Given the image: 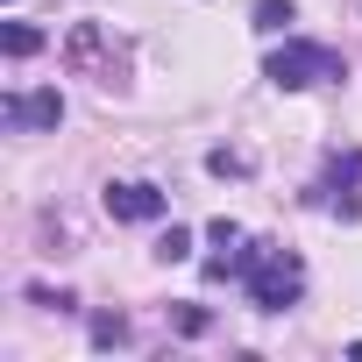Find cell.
Segmentation results:
<instances>
[{
  "instance_id": "3957f363",
  "label": "cell",
  "mask_w": 362,
  "mask_h": 362,
  "mask_svg": "<svg viewBox=\"0 0 362 362\" xmlns=\"http://www.w3.org/2000/svg\"><path fill=\"white\" fill-rule=\"evenodd\" d=\"M263 78H270V86H284V93H305V86H334V78H348V64H341V50L291 36V43H277V50H270Z\"/></svg>"
},
{
  "instance_id": "277c9868",
  "label": "cell",
  "mask_w": 362,
  "mask_h": 362,
  "mask_svg": "<svg viewBox=\"0 0 362 362\" xmlns=\"http://www.w3.org/2000/svg\"><path fill=\"white\" fill-rule=\"evenodd\" d=\"M313 199H320L327 214H341V221H355V214H362V149H341V156L320 170Z\"/></svg>"
},
{
  "instance_id": "52a82bcc",
  "label": "cell",
  "mask_w": 362,
  "mask_h": 362,
  "mask_svg": "<svg viewBox=\"0 0 362 362\" xmlns=\"http://www.w3.org/2000/svg\"><path fill=\"white\" fill-rule=\"evenodd\" d=\"M29 50H43V36L29 22H8V57H29Z\"/></svg>"
},
{
  "instance_id": "5b68a950",
  "label": "cell",
  "mask_w": 362,
  "mask_h": 362,
  "mask_svg": "<svg viewBox=\"0 0 362 362\" xmlns=\"http://www.w3.org/2000/svg\"><path fill=\"white\" fill-rule=\"evenodd\" d=\"M0 121H8L15 135H43V128L64 121V100H57V86H43V93H8V100H0Z\"/></svg>"
},
{
  "instance_id": "6da1fadb",
  "label": "cell",
  "mask_w": 362,
  "mask_h": 362,
  "mask_svg": "<svg viewBox=\"0 0 362 362\" xmlns=\"http://www.w3.org/2000/svg\"><path fill=\"white\" fill-rule=\"evenodd\" d=\"M64 64H71L78 78H93L100 93H121V86H128V43H121L107 22H71Z\"/></svg>"
},
{
  "instance_id": "ba28073f",
  "label": "cell",
  "mask_w": 362,
  "mask_h": 362,
  "mask_svg": "<svg viewBox=\"0 0 362 362\" xmlns=\"http://www.w3.org/2000/svg\"><path fill=\"white\" fill-rule=\"evenodd\" d=\"M284 22H291V8H277V0H263V8H256V29H270V36H277Z\"/></svg>"
},
{
  "instance_id": "8992f818",
  "label": "cell",
  "mask_w": 362,
  "mask_h": 362,
  "mask_svg": "<svg viewBox=\"0 0 362 362\" xmlns=\"http://www.w3.org/2000/svg\"><path fill=\"white\" fill-rule=\"evenodd\" d=\"M100 199H107V214H114V221H156V214H163V192H156V185H142V177H121V185H107Z\"/></svg>"
},
{
  "instance_id": "7a4b0ae2",
  "label": "cell",
  "mask_w": 362,
  "mask_h": 362,
  "mask_svg": "<svg viewBox=\"0 0 362 362\" xmlns=\"http://www.w3.org/2000/svg\"><path fill=\"white\" fill-rule=\"evenodd\" d=\"M242 284H249V298H256L263 313H284V305H298V291H305V263H298L291 249H277V242H249Z\"/></svg>"
},
{
  "instance_id": "9c48e42d",
  "label": "cell",
  "mask_w": 362,
  "mask_h": 362,
  "mask_svg": "<svg viewBox=\"0 0 362 362\" xmlns=\"http://www.w3.org/2000/svg\"><path fill=\"white\" fill-rule=\"evenodd\" d=\"M156 256H170V263H177V256H192V235H185V228H170V235H163V249H156Z\"/></svg>"
}]
</instances>
